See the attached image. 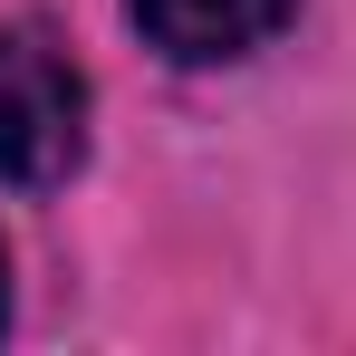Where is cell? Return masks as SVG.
I'll return each mask as SVG.
<instances>
[{
	"label": "cell",
	"instance_id": "3957f363",
	"mask_svg": "<svg viewBox=\"0 0 356 356\" xmlns=\"http://www.w3.org/2000/svg\"><path fill=\"white\" fill-rule=\"evenodd\" d=\"M0 318H10V270H0Z\"/></svg>",
	"mask_w": 356,
	"mask_h": 356
},
{
	"label": "cell",
	"instance_id": "6da1fadb",
	"mask_svg": "<svg viewBox=\"0 0 356 356\" xmlns=\"http://www.w3.org/2000/svg\"><path fill=\"white\" fill-rule=\"evenodd\" d=\"M87 164V77L49 29H0V183L49 193Z\"/></svg>",
	"mask_w": 356,
	"mask_h": 356
},
{
	"label": "cell",
	"instance_id": "7a4b0ae2",
	"mask_svg": "<svg viewBox=\"0 0 356 356\" xmlns=\"http://www.w3.org/2000/svg\"><path fill=\"white\" fill-rule=\"evenodd\" d=\"M125 10H135V29H145L164 58L222 67V58H241V49H260L298 0H125Z\"/></svg>",
	"mask_w": 356,
	"mask_h": 356
}]
</instances>
